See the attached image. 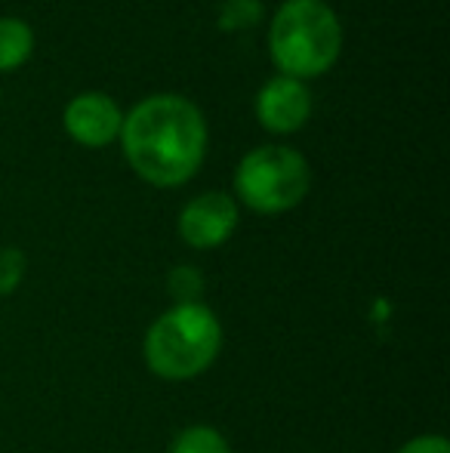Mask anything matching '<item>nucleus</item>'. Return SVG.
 <instances>
[{"label": "nucleus", "mask_w": 450, "mask_h": 453, "mask_svg": "<svg viewBox=\"0 0 450 453\" xmlns=\"http://www.w3.org/2000/svg\"><path fill=\"white\" fill-rule=\"evenodd\" d=\"M339 47V19L324 0H287L271 19L269 53L284 78H318L337 62Z\"/></svg>", "instance_id": "7ed1b4c3"}, {"label": "nucleus", "mask_w": 450, "mask_h": 453, "mask_svg": "<svg viewBox=\"0 0 450 453\" xmlns=\"http://www.w3.org/2000/svg\"><path fill=\"white\" fill-rule=\"evenodd\" d=\"M124 127V114L103 93H80L65 108V130L74 142L87 149H103L114 142Z\"/></svg>", "instance_id": "423d86ee"}, {"label": "nucleus", "mask_w": 450, "mask_h": 453, "mask_svg": "<svg viewBox=\"0 0 450 453\" xmlns=\"http://www.w3.org/2000/svg\"><path fill=\"white\" fill-rule=\"evenodd\" d=\"M312 114V96L296 78H271L256 96V118L271 133H294Z\"/></svg>", "instance_id": "0eeeda50"}, {"label": "nucleus", "mask_w": 450, "mask_h": 453, "mask_svg": "<svg viewBox=\"0 0 450 453\" xmlns=\"http://www.w3.org/2000/svg\"><path fill=\"white\" fill-rule=\"evenodd\" d=\"M398 453H450V444H447V438H441V435H420L404 444Z\"/></svg>", "instance_id": "ddd939ff"}, {"label": "nucleus", "mask_w": 450, "mask_h": 453, "mask_svg": "<svg viewBox=\"0 0 450 453\" xmlns=\"http://www.w3.org/2000/svg\"><path fill=\"white\" fill-rule=\"evenodd\" d=\"M34 50V35L22 19H0V72H16Z\"/></svg>", "instance_id": "6e6552de"}, {"label": "nucleus", "mask_w": 450, "mask_h": 453, "mask_svg": "<svg viewBox=\"0 0 450 453\" xmlns=\"http://www.w3.org/2000/svg\"><path fill=\"white\" fill-rule=\"evenodd\" d=\"M259 16H263V6H259V0H225L223 16H219V25L228 28V31L250 28V25L259 22Z\"/></svg>", "instance_id": "9b49d317"}, {"label": "nucleus", "mask_w": 450, "mask_h": 453, "mask_svg": "<svg viewBox=\"0 0 450 453\" xmlns=\"http://www.w3.org/2000/svg\"><path fill=\"white\" fill-rule=\"evenodd\" d=\"M223 349V324L204 303H176L149 327L142 342L145 364L167 382L201 376Z\"/></svg>", "instance_id": "f03ea898"}, {"label": "nucleus", "mask_w": 450, "mask_h": 453, "mask_svg": "<svg viewBox=\"0 0 450 453\" xmlns=\"http://www.w3.org/2000/svg\"><path fill=\"white\" fill-rule=\"evenodd\" d=\"M170 453H232L228 441L213 426H188L170 444Z\"/></svg>", "instance_id": "1a4fd4ad"}, {"label": "nucleus", "mask_w": 450, "mask_h": 453, "mask_svg": "<svg viewBox=\"0 0 450 453\" xmlns=\"http://www.w3.org/2000/svg\"><path fill=\"white\" fill-rule=\"evenodd\" d=\"M309 164L287 145H263L240 157L234 191L256 213H284L309 195Z\"/></svg>", "instance_id": "20e7f679"}, {"label": "nucleus", "mask_w": 450, "mask_h": 453, "mask_svg": "<svg viewBox=\"0 0 450 453\" xmlns=\"http://www.w3.org/2000/svg\"><path fill=\"white\" fill-rule=\"evenodd\" d=\"M201 287H204L201 274L194 269H188V265H179V269L170 272V293H173L179 303H198Z\"/></svg>", "instance_id": "f8f14e48"}, {"label": "nucleus", "mask_w": 450, "mask_h": 453, "mask_svg": "<svg viewBox=\"0 0 450 453\" xmlns=\"http://www.w3.org/2000/svg\"><path fill=\"white\" fill-rule=\"evenodd\" d=\"M238 226V203L225 191H204L179 213V238L194 250H210L232 238Z\"/></svg>", "instance_id": "39448f33"}, {"label": "nucleus", "mask_w": 450, "mask_h": 453, "mask_svg": "<svg viewBox=\"0 0 450 453\" xmlns=\"http://www.w3.org/2000/svg\"><path fill=\"white\" fill-rule=\"evenodd\" d=\"M120 145L145 182L173 188L198 173L207 151V124L198 105L173 93L139 102L124 118Z\"/></svg>", "instance_id": "f257e3e1"}, {"label": "nucleus", "mask_w": 450, "mask_h": 453, "mask_svg": "<svg viewBox=\"0 0 450 453\" xmlns=\"http://www.w3.org/2000/svg\"><path fill=\"white\" fill-rule=\"evenodd\" d=\"M25 253L19 247H0V296H10L25 278Z\"/></svg>", "instance_id": "9d476101"}]
</instances>
